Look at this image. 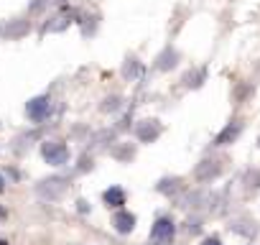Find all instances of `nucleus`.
Instances as JSON below:
<instances>
[{"mask_svg": "<svg viewBox=\"0 0 260 245\" xmlns=\"http://www.w3.org/2000/svg\"><path fill=\"white\" fill-rule=\"evenodd\" d=\"M41 154H44V159L51 164V166H61V164H67V159H69V151H67V146L64 143H44V148H41Z\"/></svg>", "mask_w": 260, "mask_h": 245, "instance_id": "1", "label": "nucleus"}, {"mask_svg": "<svg viewBox=\"0 0 260 245\" xmlns=\"http://www.w3.org/2000/svg\"><path fill=\"white\" fill-rule=\"evenodd\" d=\"M153 240H158V242H171L174 240V222L171 220H166V217H161L156 225H153Z\"/></svg>", "mask_w": 260, "mask_h": 245, "instance_id": "2", "label": "nucleus"}, {"mask_svg": "<svg viewBox=\"0 0 260 245\" xmlns=\"http://www.w3.org/2000/svg\"><path fill=\"white\" fill-rule=\"evenodd\" d=\"M26 112L31 120H44L49 115V97H36L26 105Z\"/></svg>", "mask_w": 260, "mask_h": 245, "instance_id": "3", "label": "nucleus"}, {"mask_svg": "<svg viewBox=\"0 0 260 245\" xmlns=\"http://www.w3.org/2000/svg\"><path fill=\"white\" fill-rule=\"evenodd\" d=\"M136 227V217L133 215H130V212H120V215H115V230L117 232H130V230H133Z\"/></svg>", "mask_w": 260, "mask_h": 245, "instance_id": "4", "label": "nucleus"}, {"mask_svg": "<svg viewBox=\"0 0 260 245\" xmlns=\"http://www.w3.org/2000/svg\"><path fill=\"white\" fill-rule=\"evenodd\" d=\"M105 202H107L110 207H120V204H125V192H122L120 187H112V189L105 192Z\"/></svg>", "mask_w": 260, "mask_h": 245, "instance_id": "5", "label": "nucleus"}, {"mask_svg": "<svg viewBox=\"0 0 260 245\" xmlns=\"http://www.w3.org/2000/svg\"><path fill=\"white\" fill-rule=\"evenodd\" d=\"M151 126H141L138 128V136H141V141H153L158 133H161V128H158V122L156 120H148Z\"/></svg>", "mask_w": 260, "mask_h": 245, "instance_id": "6", "label": "nucleus"}, {"mask_svg": "<svg viewBox=\"0 0 260 245\" xmlns=\"http://www.w3.org/2000/svg\"><path fill=\"white\" fill-rule=\"evenodd\" d=\"M237 133H240V126H230V128H227V131L217 138V143H227V141H230V138H235Z\"/></svg>", "mask_w": 260, "mask_h": 245, "instance_id": "7", "label": "nucleus"}, {"mask_svg": "<svg viewBox=\"0 0 260 245\" xmlns=\"http://www.w3.org/2000/svg\"><path fill=\"white\" fill-rule=\"evenodd\" d=\"M207 164H209V161H207ZM197 174H199V179H207V176H214V174H219V166H212V164H209L207 169H199Z\"/></svg>", "mask_w": 260, "mask_h": 245, "instance_id": "8", "label": "nucleus"}, {"mask_svg": "<svg viewBox=\"0 0 260 245\" xmlns=\"http://www.w3.org/2000/svg\"><path fill=\"white\" fill-rule=\"evenodd\" d=\"M202 245H222V242H219V240H217V237H207V240H204V242H202Z\"/></svg>", "mask_w": 260, "mask_h": 245, "instance_id": "9", "label": "nucleus"}, {"mask_svg": "<svg viewBox=\"0 0 260 245\" xmlns=\"http://www.w3.org/2000/svg\"><path fill=\"white\" fill-rule=\"evenodd\" d=\"M0 245H6V242H3V240H0Z\"/></svg>", "mask_w": 260, "mask_h": 245, "instance_id": "10", "label": "nucleus"}]
</instances>
